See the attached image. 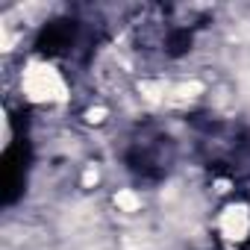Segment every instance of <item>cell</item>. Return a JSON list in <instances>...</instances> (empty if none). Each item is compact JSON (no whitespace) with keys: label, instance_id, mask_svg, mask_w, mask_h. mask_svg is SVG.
Masks as SVG:
<instances>
[{"label":"cell","instance_id":"1","mask_svg":"<svg viewBox=\"0 0 250 250\" xmlns=\"http://www.w3.org/2000/svg\"><path fill=\"white\" fill-rule=\"evenodd\" d=\"M24 91L33 100H62L65 97V83L53 68L30 65L24 71Z\"/></svg>","mask_w":250,"mask_h":250},{"label":"cell","instance_id":"2","mask_svg":"<svg viewBox=\"0 0 250 250\" xmlns=\"http://www.w3.org/2000/svg\"><path fill=\"white\" fill-rule=\"evenodd\" d=\"M221 229H224L227 238H244L247 229H250V212L244 206H229L221 215Z\"/></svg>","mask_w":250,"mask_h":250},{"label":"cell","instance_id":"3","mask_svg":"<svg viewBox=\"0 0 250 250\" xmlns=\"http://www.w3.org/2000/svg\"><path fill=\"white\" fill-rule=\"evenodd\" d=\"M115 203H118L121 209H127V212H133V209H139V197H136L133 191H118V197H115Z\"/></svg>","mask_w":250,"mask_h":250}]
</instances>
